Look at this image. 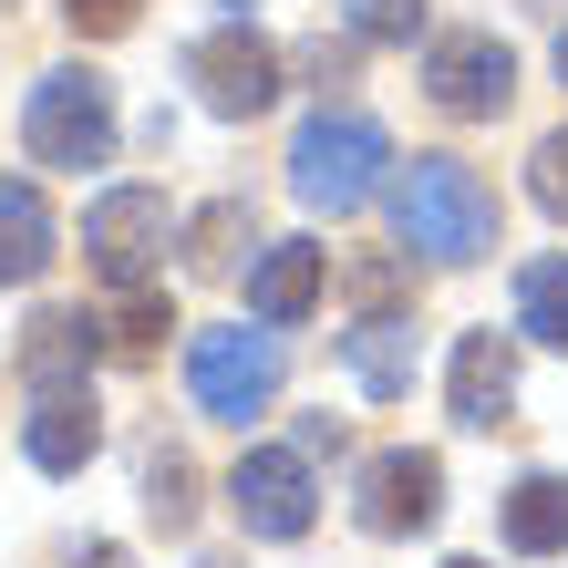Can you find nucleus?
Returning <instances> with one entry per match:
<instances>
[{
  "label": "nucleus",
  "instance_id": "0eeeda50",
  "mask_svg": "<svg viewBox=\"0 0 568 568\" xmlns=\"http://www.w3.org/2000/svg\"><path fill=\"white\" fill-rule=\"evenodd\" d=\"M186 83H196V104H207L217 124H248V114L280 104V52L258 42L248 21H227V31H207V42H186Z\"/></svg>",
  "mask_w": 568,
  "mask_h": 568
},
{
  "label": "nucleus",
  "instance_id": "a878e982",
  "mask_svg": "<svg viewBox=\"0 0 568 568\" xmlns=\"http://www.w3.org/2000/svg\"><path fill=\"white\" fill-rule=\"evenodd\" d=\"M83 568H135V558H124V548H83Z\"/></svg>",
  "mask_w": 568,
  "mask_h": 568
},
{
  "label": "nucleus",
  "instance_id": "dca6fc26",
  "mask_svg": "<svg viewBox=\"0 0 568 568\" xmlns=\"http://www.w3.org/2000/svg\"><path fill=\"white\" fill-rule=\"evenodd\" d=\"M496 527H507L517 558H558L568 548V476H517L507 507H496Z\"/></svg>",
  "mask_w": 568,
  "mask_h": 568
},
{
  "label": "nucleus",
  "instance_id": "393cba45",
  "mask_svg": "<svg viewBox=\"0 0 568 568\" xmlns=\"http://www.w3.org/2000/svg\"><path fill=\"white\" fill-rule=\"evenodd\" d=\"M300 455H342V414H300Z\"/></svg>",
  "mask_w": 568,
  "mask_h": 568
},
{
  "label": "nucleus",
  "instance_id": "f3484780",
  "mask_svg": "<svg viewBox=\"0 0 568 568\" xmlns=\"http://www.w3.org/2000/svg\"><path fill=\"white\" fill-rule=\"evenodd\" d=\"M248 239H258L248 196H207V207L176 227V248H186V270H196V280H227V270L248 258Z\"/></svg>",
  "mask_w": 568,
  "mask_h": 568
},
{
  "label": "nucleus",
  "instance_id": "2eb2a0df",
  "mask_svg": "<svg viewBox=\"0 0 568 568\" xmlns=\"http://www.w3.org/2000/svg\"><path fill=\"white\" fill-rule=\"evenodd\" d=\"M62 258V227L42 207V186L31 176H0V290H31Z\"/></svg>",
  "mask_w": 568,
  "mask_h": 568
},
{
  "label": "nucleus",
  "instance_id": "c756f323",
  "mask_svg": "<svg viewBox=\"0 0 568 568\" xmlns=\"http://www.w3.org/2000/svg\"><path fill=\"white\" fill-rule=\"evenodd\" d=\"M0 21H11V0H0Z\"/></svg>",
  "mask_w": 568,
  "mask_h": 568
},
{
  "label": "nucleus",
  "instance_id": "c85d7f7f",
  "mask_svg": "<svg viewBox=\"0 0 568 568\" xmlns=\"http://www.w3.org/2000/svg\"><path fill=\"white\" fill-rule=\"evenodd\" d=\"M445 568H486V558H445Z\"/></svg>",
  "mask_w": 568,
  "mask_h": 568
},
{
  "label": "nucleus",
  "instance_id": "f03ea898",
  "mask_svg": "<svg viewBox=\"0 0 568 568\" xmlns=\"http://www.w3.org/2000/svg\"><path fill=\"white\" fill-rule=\"evenodd\" d=\"M21 145H31V165H52V176L104 165L114 155V83L93 73V62H52V73L31 83V104H21Z\"/></svg>",
  "mask_w": 568,
  "mask_h": 568
},
{
  "label": "nucleus",
  "instance_id": "412c9836",
  "mask_svg": "<svg viewBox=\"0 0 568 568\" xmlns=\"http://www.w3.org/2000/svg\"><path fill=\"white\" fill-rule=\"evenodd\" d=\"M527 196L568 227V124H558V135H538V155H527Z\"/></svg>",
  "mask_w": 568,
  "mask_h": 568
},
{
  "label": "nucleus",
  "instance_id": "ddd939ff",
  "mask_svg": "<svg viewBox=\"0 0 568 568\" xmlns=\"http://www.w3.org/2000/svg\"><path fill=\"white\" fill-rule=\"evenodd\" d=\"M342 362H352V383L373 393V404H404V393H414V362H424L414 311H362L342 331Z\"/></svg>",
  "mask_w": 568,
  "mask_h": 568
},
{
  "label": "nucleus",
  "instance_id": "423d86ee",
  "mask_svg": "<svg viewBox=\"0 0 568 568\" xmlns=\"http://www.w3.org/2000/svg\"><path fill=\"white\" fill-rule=\"evenodd\" d=\"M227 507H239V527H248V538H270V548L311 538V517H321L311 455H300V445H248L239 476H227Z\"/></svg>",
  "mask_w": 568,
  "mask_h": 568
},
{
  "label": "nucleus",
  "instance_id": "9d476101",
  "mask_svg": "<svg viewBox=\"0 0 568 568\" xmlns=\"http://www.w3.org/2000/svg\"><path fill=\"white\" fill-rule=\"evenodd\" d=\"M445 404H455L465 434H496V424L517 414V342H507V331H465V342H455Z\"/></svg>",
  "mask_w": 568,
  "mask_h": 568
},
{
  "label": "nucleus",
  "instance_id": "4be33fe9",
  "mask_svg": "<svg viewBox=\"0 0 568 568\" xmlns=\"http://www.w3.org/2000/svg\"><path fill=\"white\" fill-rule=\"evenodd\" d=\"M424 0H352V42H414Z\"/></svg>",
  "mask_w": 568,
  "mask_h": 568
},
{
  "label": "nucleus",
  "instance_id": "b1692460",
  "mask_svg": "<svg viewBox=\"0 0 568 568\" xmlns=\"http://www.w3.org/2000/svg\"><path fill=\"white\" fill-rule=\"evenodd\" d=\"M404 290H414L404 258H352V300H362V311H393Z\"/></svg>",
  "mask_w": 568,
  "mask_h": 568
},
{
  "label": "nucleus",
  "instance_id": "4468645a",
  "mask_svg": "<svg viewBox=\"0 0 568 568\" xmlns=\"http://www.w3.org/2000/svg\"><path fill=\"white\" fill-rule=\"evenodd\" d=\"M93 445H104V414H93V383L83 393H31V424H21V455L42 476H83Z\"/></svg>",
  "mask_w": 568,
  "mask_h": 568
},
{
  "label": "nucleus",
  "instance_id": "cd10ccee",
  "mask_svg": "<svg viewBox=\"0 0 568 568\" xmlns=\"http://www.w3.org/2000/svg\"><path fill=\"white\" fill-rule=\"evenodd\" d=\"M196 568H239V558H196Z\"/></svg>",
  "mask_w": 568,
  "mask_h": 568
},
{
  "label": "nucleus",
  "instance_id": "5701e85b",
  "mask_svg": "<svg viewBox=\"0 0 568 568\" xmlns=\"http://www.w3.org/2000/svg\"><path fill=\"white\" fill-rule=\"evenodd\" d=\"M62 21H73L83 42H114V31H135V21H145V0H62Z\"/></svg>",
  "mask_w": 568,
  "mask_h": 568
},
{
  "label": "nucleus",
  "instance_id": "a211bd4d",
  "mask_svg": "<svg viewBox=\"0 0 568 568\" xmlns=\"http://www.w3.org/2000/svg\"><path fill=\"white\" fill-rule=\"evenodd\" d=\"M517 331L548 342V352H568V258H527L517 270Z\"/></svg>",
  "mask_w": 568,
  "mask_h": 568
},
{
  "label": "nucleus",
  "instance_id": "bb28decb",
  "mask_svg": "<svg viewBox=\"0 0 568 568\" xmlns=\"http://www.w3.org/2000/svg\"><path fill=\"white\" fill-rule=\"evenodd\" d=\"M558 83H568V31H558Z\"/></svg>",
  "mask_w": 568,
  "mask_h": 568
},
{
  "label": "nucleus",
  "instance_id": "7ed1b4c3",
  "mask_svg": "<svg viewBox=\"0 0 568 568\" xmlns=\"http://www.w3.org/2000/svg\"><path fill=\"white\" fill-rule=\"evenodd\" d=\"M383 165H393V145H383L373 114H331L321 104L290 135V196H300V207H321V217H352V207H373Z\"/></svg>",
  "mask_w": 568,
  "mask_h": 568
},
{
  "label": "nucleus",
  "instance_id": "aec40b11",
  "mask_svg": "<svg viewBox=\"0 0 568 568\" xmlns=\"http://www.w3.org/2000/svg\"><path fill=\"white\" fill-rule=\"evenodd\" d=\"M165 331H176V311H165L155 290H124V311L104 321V352H124V362H155V352H165Z\"/></svg>",
  "mask_w": 568,
  "mask_h": 568
},
{
  "label": "nucleus",
  "instance_id": "39448f33",
  "mask_svg": "<svg viewBox=\"0 0 568 568\" xmlns=\"http://www.w3.org/2000/svg\"><path fill=\"white\" fill-rule=\"evenodd\" d=\"M165 239H176V217H165L155 186H104L83 207V270L104 290H145L165 270Z\"/></svg>",
  "mask_w": 568,
  "mask_h": 568
},
{
  "label": "nucleus",
  "instance_id": "f257e3e1",
  "mask_svg": "<svg viewBox=\"0 0 568 568\" xmlns=\"http://www.w3.org/2000/svg\"><path fill=\"white\" fill-rule=\"evenodd\" d=\"M393 239L414 258H434V270H465V258L496 248V186L455 155H414L393 176Z\"/></svg>",
  "mask_w": 568,
  "mask_h": 568
},
{
  "label": "nucleus",
  "instance_id": "f8f14e48",
  "mask_svg": "<svg viewBox=\"0 0 568 568\" xmlns=\"http://www.w3.org/2000/svg\"><path fill=\"white\" fill-rule=\"evenodd\" d=\"M93 362H104V321L93 311H42L21 331V383L31 393H83Z\"/></svg>",
  "mask_w": 568,
  "mask_h": 568
},
{
  "label": "nucleus",
  "instance_id": "20e7f679",
  "mask_svg": "<svg viewBox=\"0 0 568 568\" xmlns=\"http://www.w3.org/2000/svg\"><path fill=\"white\" fill-rule=\"evenodd\" d=\"M280 331L270 321H227V331H196L186 342V393H196V414H217V424H248V414H270L280 404Z\"/></svg>",
  "mask_w": 568,
  "mask_h": 568
},
{
  "label": "nucleus",
  "instance_id": "6ab92c4d",
  "mask_svg": "<svg viewBox=\"0 0 568 568\" xmlns=\"http://www.w3.org/2000/svg\"><path fill=\"white\" fill-rule=\"evenodd\" d=\"M145 517L165 527V538H186V527H196V465H186L176 445L145 455Z\"/></svg>",
  "mask_w": 568,
  "mask_h": 568
},
{
  "label": "nucleus",
  "instance_id": "6e6552de",
  "mask_svg": "<svg viewBox=\"0 0 568 568\" xmlns=\"http://www.w3.org/2000/svg\"><path fill=\"white\" fill-rule=\"evenodd\" d=\"M352 517L373 527V538H424V527L445 517V465L424 445H383L362 465V486H352Z\"/></svg>",
  "mask_w": 568,
  "mask_h": 568
},
{
  "label": "nucleus",
  "instance_id": "9b49d317",
  "mask_svg": "<svg viewBox=\"0 0 568 568\" xmlns=\"http://www.w3.org/2000/svg\"><path fill=\"white\" fill-rule=\"evenodd\" d=\"M321 290H331V248H311V239H270V248L248 258V311L270 321V331L311 321Z\"/></svg>",
  "mask_w": 568,
  "mask_h": 568
},
{
  "label": "nucleus",
  "instance_id": "1a4fd4ad",
  "mask_svg": "<svg viewBox=\"0 0 568 568\" xmlns=\"http://www.w3.org/2000/svg\"><path fill=\"white\" fill-rule=\"evenodd\" d=\"M424 83H434V104L455 124H486V114H507V93H517V52L496 42V31H445V42L424 52Z\"/></svg>",
  "mask_w": 568,
  "mask_h": 568
}]
</instances>
